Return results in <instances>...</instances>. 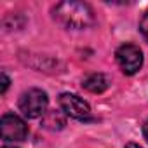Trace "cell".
<instances>
[{"instance_id":"6da1fadb","label":"cell","mask_w":148,"mask_h":148,"mask_svg":"<svg viewBox=\"0 0 148 148\" xmlns=\"http://www.w3.org/2000/svg\"><path fill=\"white\" fill-rule=\"evenodd\" d=\"M52 16L70 30H84L94 25V11L86 2H59L54 5Z\"/></svg>"},{"instance_id":"7a4b0ae2","label":"cell","mask_w":148,"mask_h":148,"mask_svg":"<svg viewBox=\"0 0 148 148\" xmlns=\"http://www.w3.org/2000/svg\"><path fill=\"white\" fill-rule=\"evenodd\" d=\"M49 98L42 89H28L19 98V110L28 119H38L47 113Z\"/></svg>"},{"instance_id":"3957f363","label":"cell","mask_w":148,"mask_h":148,"mask_svg":"<svg viewBox=\"0 0 148 148\" xmlns=\"http://www.w3.org/2000/svg\"><path fill=\"white\" fill-rule=\"evenodd\" d=\"M115 58H117V63H119V66L122 68V71L125 75H134L143 66V52L134 44L120 45L115 52Z\"/></svg>"},{"instance_id":"277c9868","label":"cell","mask_w":148,"mask_h":148,"mask_svg":"<svg viewBox=\"0 0 148 148\" xmlns=\"http://www.w3.org/2000/svg\"><path fill=\"white\" fill-rule=\"evenodd\" d=\"M59 106L64 112V115L77 119V120H89L91 119V106L87 101H84L77 94L63 92L59 96Z\"/></svg>"},{"instance_id":"5b68a950","label":"cell","mask_w":148,"mask_h":148,"mask_svg":"<svg viewBox=\"0 0 148 148\" xmlns=\"http://www.w3.org/2000/svg\"><path fill=\"white\" fill-rule=\"evenodd\" d=\"M0 132L4 141H23L28 136V127L21 117L14 113H5L0 120Z\"/></svg>"},{"instance_id":"8992f818","label":"cell","mask_w":148,"mask_h":148,"mask_svg":"<svg viewBox=\"0 0 148 148\" xmlns=\"http://www.w3.org/2000/svg\"><path fill=\"white\" fill-rule=\"evenodd\" d=\"M108 79L103 75V73H92V75L86 77L82 80V87L87 91V92H92V94H101L108 89Z\"/></svg>"},{"instance_id":"52a82bcc","label":"cell","mask_w":148,"mask_h":148,"mask_svg":"<svg viewBox=\"0 0 148 148\" xmlns=\"http://www.w3.org/2000/svg\"><path fill=\"white\" fill-rule=\"evenodd\" d=\"M42 125L49 131H59L66 125V117L64 112H58V110H51L42 117Z\"/></svg>"},{"instance_id":"ba28073f","label":"cell","mask_w":148,"mask_h":148,"mask_svg":"<svg viewBox=\"0 0 148 148\" xmlns=\"http://www.w3.org/2000/svg\"><path fill=\"white\" fill-rule=\"evenodd\" d=\"M139 32L143 33V37H145L146 42H148V11L145 12V16H143L141 21H139Z\"/></svg>"},{"instance_id":"9c48e42d","label":"cell","mask_w":148,"mask_h":148,"mask_svg":"<svg viewBox=\"0 0 148 148\" xmlns=\"http://www.w3.org/2000/svg\"><path fill=\"white\" fill-rule=\"evenodd\" d=\"M0 77H2V94H5V91L9 87V79H7V75H5L4 71H2V75H0Z\"/></svg>"},{"instance_id":"30bf717a","label":"cell","mask_w":148,"mask_h":148,"mask_svg":"<svg viewBox=\"0 0 148 148\" xmlns=\"http://www.w3.org/2000/svg\"><path fill=\"white\" fill-rule=\"evenodd\" d=\"M143 136H145V139L148 141V120H146L145 125H143Z\"/></svg>"},{"instance_id":"8fae6325","label":"cell","mask_w":148,"mask_h":148,"mask_svg":"<svg viewBox=\"0 0 148 148\" xmlns=\"http://www.w3.org/2000/svg\"><path fill=\"white\" fill-rule=\"evenodd\" d=\"M125 148H141L139 145H136V143H127L125 145Z\"/></svg>"},{"instance_id":"7c38bea8","label":"cell","mask_w":148,"mask_h":148,"mask_svg":"<svg viewBox=\"0 0 148 148\" xmlns=\"http://www.w3.org/2000/svg\"><path fill=\"white\" fill-rule=\"evenodd\" d=\"M4 148H14V146H4Z\"/></svg>"}]
</instances>
